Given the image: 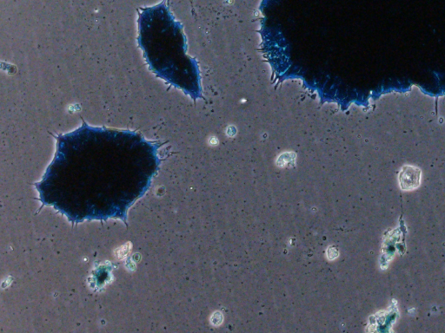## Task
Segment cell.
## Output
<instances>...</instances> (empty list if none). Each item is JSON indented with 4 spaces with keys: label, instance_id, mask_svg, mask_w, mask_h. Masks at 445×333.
Wrapping results in <instances>:
<instances>
[{
    "label": "cell",
    "instance_id": "cell-2",
    "mask_svg": "<svg viewBox=\"0 0 445 333\" xmlns=\"http://www.w3.org/2000/svg\"><path fill=\"white\" fill-rule=\"evenodd\" d=\"M422 172L419 167L405 165L399 172L398 182L403 191H412L420 186Z\"/></svg>",
    "mask_w": 445,
    "mask_h": 333
},
{
    "label": "cell",
    "instance_id": "cell-3",
    "mask_svg": "<svg viewBox=\"0 0 445 333\" xmlns=\"http://www.w3.org/2000/svg\"><path fill=\"white\" fill-rule=\"evenodd\" d=\"M130 244H128V245L121 246L119 249L117 250L116 255L118 256V258H123L125 255L128 254V252L130 251Z\"/></svg>",
    "mask_w": 445,
    "mask_h": 333
},
{
    "label": "cell",
    "instance_id": "cell-1",
    "mask_svg": "<svg viewBox=\"0 0 445 333\" xmlns=\"http://www.w3.org/2000/svg\"><path fill=\"white\" fill-rule=\"evenodd\" d=\"M138 12V45L149 70L173 86L192 91L191 65L185 55L180 23L175 20L169 0Z\"/></svg>",
    "mask_w": 445,
    "mask_h": 333
}]
</instances>
